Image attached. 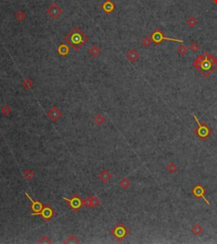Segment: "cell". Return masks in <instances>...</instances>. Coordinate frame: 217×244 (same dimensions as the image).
Segmentation results:
<instances>
[{"mask_svg":"<svg viewBox=\"0 0 217 244\" xmlns=\"http://www.w3.org/2000/svg\"><path fill=\"white\" fill-rule=\"evenodd\" d=\"M192 66L203 77L208 78L210 74L217 69V58L209 52H204L196 58L192 63Z\"/></svg>","mask_w":217,"mask_h":244,"instance_id":"cell-1","label":"cell"},{"mask_svg":"<svg viewBox=\"0 0 217 244\" xmlns=\"http://www.w3.org/2000/svg\"><path fill=\"white\" fill-rule=\"evenodd\" d=\"M64 40L71 47L74 49L75 51H77L80 48L88 42L89 39L87 34H85V32L79 27H74L66 34Z\"/></svg>","mask_w":217,"mask_h":244,"instance_id":"cell-2","label":"cell"},{"mask_svg":"<svg viewBox=\"0 0 217 244\" xmlns=\"http://www.w3.org/2000/svg\"><path fill=\"white\" fill-rule=\"evenodd\" d=\"M193 117H194V120H195V122L197 123V124H198V128H196L194 129L195 135L199 139L200 141H206L210 136V134H212V130L207 125L206 123H204V122L201 123L199 120V118L197 117L196 114H193Z\"/></svg>","mask_w":217,"mask_h":244,"instance_id":"cell-3","label":"cell"},{"mask_svg":"<svg viewBox=\"0 0 217 244\" xmlns=\"http://www.w3.org/2000/svg\"><path fill=\"white\" fill-rule=\"evenodd\" d=\"M111 235L119 242H122L127 236L130 235V231L123 223L120 222L115 225V227L110 231Z\"/></svg>","mask_w":217,"mask_h":244,"instance_id":"cell-4","label":"cell"},{"mask_svg":"<svg viewBox=\"0 0 217 244\" xmlns=\"http://www.w3.org/2000/svg\"><path fill=\"white\" fill-rule=\"evenodd\" d=\"M63 199L67 202L68 207L72 210L74 213H77L78 211H80L81 208L84 206L83 205V200L81 199V197L78 194H74L71 198L64 197Z\"/></svg>","mask_w":217,"mask_h":244,"instance_id":"cell-5","label":"cell"},{"mask_svg":"<svg viewBox=\"0 0 217 244\" xmlns=\"http://www.w3.org/2000/svg\"><path fill=\"white\" fill-rule=\"evenodd\" d=\"M150 38L152 39L153 43L155 45H160V43L164 41V40H168V41H172V42H179V43H183V40L178 39H172V38H167L166 37L164 33L162 32L160 29H156L152 32V34L150 35Z\"/></svg>","mask_w":217,"mask_h":244,"instance_id":"cell-6","label":"cell"},{"mask_svg":"<svg viewBox=\"0 0 217 244\" xmlns=\"http://www.w3.org/2000/svg\"><path fill=\"white\" fill-rule=\"evenodd\" d=\"M31 215L32 216L40 215L45 222H48V221H50L54 217L55 211H54V209L53 208V207L49 203H46L45 205L43 206V209L41 210L40 212H38V213H32Z\"/></svg>","mask_w":217,"mask_h":244,"instance_id":"cell-7","label":"cell"},{"mask_svg":"<svg viewBox=\"0 0 217 244\" xmlns=\"http://www.w3.org/2000/svg\"><path fill=\"white\" fill-rule=\"evenodd\" d=\"M47 14L49 15V17L53 20H57L63 13V9H61L60 5L56 3H53L48 7Z\"/></svg>","mask_w":217,"mask_h":244,"instance_id":"cell-8","label":"cell"},{"mask_svg":"<svg viewBox=\"0 0 217 244\" xmlns=\"http://www.w3.org/2000/svg\"><path fill=\"white\" fill-rule=\"evenodd\" d=\"M206 193V190L200 184L197 185H195L193 188L192 189V194L195 197H197L198 199H201V198H204V200L205 201V202L207 203V205H210V202L204 197V195Z\"/></svg>","mask_w":217,"mask_h":244,"instance_id":"cell-9","label":"cell"},{"mask_svg":"<svg viewBox=\"0 0 217 244\" xmlns=\"http://www.w3.org/2000/svg\"><path fill=\"white\" fill-rule=\"evenodd\" d=\"M25 194H26L27 198L31 202V204L30 205V208L32 211V213H38V212H40L41 210L43 209V205L40 200H33L32 197H31V196L28 193L26 192Z\"/></svg>","mask_w":217,"mask_h":244,"instance_id":"cell-10","label":"cell"},{"mask_svg":"<svg viewBox=\"0 0 217 244\" xmlns=\"http://www.w3.org/2000/svg\"><path fill=\"white\" fill-rule=\"evenodd\" d=\"M47 115L53 122H57V121L62 117L63 114H62V112L59 110L58 107H56V106H54V107H51V109H50L49 111H48Z\"/></svg>","mask_w":217,"mask_h":244,"instance_id":"cell-11","label":"cell"},{"mask_svg":"<svg viewBox=\"0 0 217 244\" xmlns=\"http://www.w3.org/2000/svg\"><path fill=\"white\" fill-rule=\"evenodd\" d=\"M100 200L97 197H87L85 200H83V205L87 208H95L100 205Z\"/></svg>","mask_w":217,"mask_h":244,"instance_id":"cell-12","label":"cell"},{"mask_svg":"<svg viewBox=\"0 0 217 244\" xmlns=\"http://www.w3.org/2000/svg\"><path fill=\"white\" fill-rule=\"evenodd\" d=\"M101 8L104 13L109 15V14L114 12V10L115 9V5L112 0H105L103 3V5H101Z\"/></svg>","mask_w":217,"mask_h":244,"instance_id":"cell-13","label":"cell"},{"mask_svg":"<svg viewBox=\"0 0 217 244\" xmlns=\"http://www.w3.org/2000/svg\"><path fill=\"white\" fill-rule=\"evenodd\" d=\"M126 57H127V59L129 61H131L132 63H134V62H136L137 60H139L140 55H139V53L137 52L136 49H131L126 54Z\"/></svg>","mask_w":217,"mask_h":244,"instance_id":"cell-14","label":"cell"},{"mask_svg":"<svg viewBox=\"0 0 217 244\" xmlns=\"http://www.w3.org/2000/svg\"><path fill=\"white\" fill-rule=\"evenodd\" d=\"M57 53H58L60 56H68L69 53H70V48H69V46L67 44H65L64 43H61L60 45L58 46Z\"/></svg>","mask_w":217,"mask_h":244,"instance_id":"cell-15","label":"cell"},{"mask_svg":"<svg viewBox=\"0 0 217 244\" xmlns=\"http://www.w3.org/2000/svg\"><path fill=\"white\" fill-rule=\"evenodd\" d=\"M98 178H99V180H101L103 183H107L108 181H110L111 180L112 175H111V174L108 170H103L98 175Z\"/></svg>","mask_w":217,"mask_h":244,"instance_id":"cell-16","label":"cell"},{"mask_svg":"<svg viewBox=\"0 0 217 244\" xmlns=\"http://www.w3.org/2000/svg\"><path fill=\"white\" fill-rule=\"evenodd\" d=\"M88 53H89L90 56H93V57L95 58V57H97V56L100 55L101 49H100V48L98 47V46H97V45H92V46L89 48V49H88Z\"/></svg>","mask_w":217,"mask_h":244,"instance_id":"cell-17","label":"cell"},{"mask_svg":"<svg viewBox=\"0 0 217 244\" xmlns=\"http://www.w3.org/2000/svg\"><path fill=\"white\" fill-rule=\"evenodd\" d=\"M192 233L195 236H200L204 232V228L200 225L199 224H195L191 228Z\"/></svg>","mask_w":217,"mask_h":244,"instance_id":"cell-18","label":"cell"},{"mask_svg":"<svg viewBox=\"0 0 217 244\" xmlns=\"http://www.w3.org/2000/svg\"><path fill=\"white\" fill-rule=\"evenodd\" d=\"M14 16H15V18L16 20H18L19 22H23V21L26 20V14L25 13V11H23L22 9H19V10H17V11L15 13Z\"/></svg>","mask_w":217,"mask_h":244,"instance_id":"cell-19","label":"cell"},{"mask_svg":"<svg viewBox=\"0 0 217 244\" xmlns=\"http://www.w3.org/2000/svg\"><path fill=\"white\" fill-rule=\"evenodd\" d=\"M34 83L32 81V79H31L30 77H26V79H24L22 82V86L24 87V89H26V90H30L31 88L33 86Z\"/></svg>","mask_w":217,"mask_h":244,"instance_id":"cell-20","label":"cell"},{"mask_svg":"<svg viewBox=\"0 0 217 244\" xmlns=\"http://www.w3.org/2000/svg\"><path fill=\"white\" fill-rule=\"evenodd\" d=\"M71 242H74V243H80V240L77 238V236H75L74 235L69 236L66 239L64 240L63 242V243H71Z\"/></svg>","mask_w":217,"mask_h":244,"instance_id":"cell-21","label":"cell"},{"mask_svg":"<svg viewBox=\"0 0 217 244\" xmlns=\"http://www.w3.org/2000/svg\"><path fill=\"white\" fill-rule=\"evenodd\" d=\"M166 170L170 174H174L177 171V166L174 163L171 162V163H168V165L166 166Z\"/></svg>","mask_w":217,"mask_h":244,"instance_id":"cell-22","label":"cell"},{"mask_svg":"<svg viewBox=\"0 0 217 244\" xmlns=\"http://www.w3.org/2000/svg\"><path fill=\"white\" fill-rule=\"evenodd\" d=\"M187 48L185 46V45H183V44H180L178 46V49H177V52H178V54L180 55V56H184L187 55Z\"/></svg>","mask_w":217,"mask_h":244,"instance_id":"cell-23","label":"cell"},{"mask_svg":"<svg viewBox=\"0 0 217 244\" xmlns=\"http://www.w3.org/2000/svg\"><path fill=\"white\" fill-rule=\"evenodd\" d=\"M120 185L123 189H127L131 185V181L128 180L127 178H123L120 181Z\"/></svg>","mask_w":217,"mask_h":244,"instance_id":"cell-24","label":"cell"},{"mask_svg":"<svg viewBox=\"0 0 217 244\" xmlns=\"http://www.w3.org/2000/svg\"><path fill=\"white\" fill-rule=\"evenodd\" d=\"M105 122V118L101 114H98L94 117V123L97 125H102Z\"/></svg>","mask_w":217,"mask_h":244,"instance_id":"cell-25","label":"cell"},{"mask_svg":"<svg viewBox=\"0 0 217 244\" xmlns=\"http://www.w3.org/2000/svg\"><path fill=\"white\" fill-rule=\"evenodd\" d=\"M152 43H153V41H152V39L150 38V36L149 37H146L144 39H142V45L145 48L150 46L152 44Z\"/></svg>","mask_w":217,"mask_h":244,"instance_id":"cell-26","label":"cell"},{"mask_svg":"<svg viewBox=\"0 0 217 244\" xmlns=\"http://www.w3.org/2000/svg\"><path fill=\"white\" fill-rule=\"evenodd\" d=\"M24 177L27 180H32L33 177H34V172L32 171L31 169H26V171L24 172Z\"/></svg>","mask_w":217,"mask_h":244,"instance_id":"cell-27","label":"cell"},{"mask_svg":"<svg viewBox=\"0 0 217 244\" xmlns=\"http://www.w3.org/2000/svg\"><path fill=\"white\" fill-rule=\"evenodd\" d=\"M1 112L5 116H9L11 113V108L9 105H5L1 108Z\"/></svg>","mask_w":217,"mask_h":244,"instance_id":"cell-28","label":"cell"},{"mask_svg":"<svg viewBox=\"0 0 217 244\" xmlns=\"http://www.w3.org/2000/svg\"><path fill=\"white\" fill-rule=\"evenodd\" d=\"M187 24L189 26L193 27V26H195L196 25L198 24V21H197V19L193 17V16H190V17L187 20Z\"/></svg>","mask_w":217,"mask_h":244,"instance_id":"cell-29","label":"cell"},{"mask_svg":"<svg viewBox=\"0 0 217 244\" xmlns=\"http://www.w3.org/2000/svg\"><path fill=\"white\" fill-rule=\"evenodd\" d=\"M189 49H191L192 51L194 52V53H196V52H198L199 50V44L197 43V42H192V43L190 44V46H189Z\"/></svg>","mask_w":217,"mask_h":244,"instance_id":"cell-30","label":"cell"},{"mask_svg":"<svg viewBox=\"0 0 217 244\" xmlns=\"http://www.w3.org/2000/svg\"><path fill=\"white\" fill-rule=\"evenodd\" d=\"M43 242L44 243H52L53 242L48 238V236H43L42 238L38 241V243H43Z\"/></svg>","mask_w":217,"mask_h":244,"instance_id":"cell-31","label":"cell"},{"mask_svg":"<svg viewBox=\"0 0 217 244\" xmlns=\"http://www.w3.org/2000/svg\"><path fill=\"white\" fill-rule=\"evenodd\" d=\"M213 1H214V3H215V4H216L217 5V0H213Z\"/></svg>","mask_w":217,"mask_h":244,"instance_id":"cell-32","label":"cell"},{"mask_svg":"<svg viewBox=\"0 0 217 244\" xmlns=\"http://www.w3.org/2000/svg\"><path fill=\"white\" fill-rule=\"evenodd\" d=\"M0 141H1V138H0Z\"/></svg>","mask_w":217,"mask_h":244,"instance_id":"cell-33","label":"cell"}]
</instances>
